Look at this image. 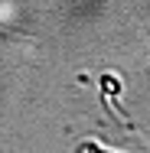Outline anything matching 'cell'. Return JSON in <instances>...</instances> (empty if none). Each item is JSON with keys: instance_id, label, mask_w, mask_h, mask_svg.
Masks as SVG:
<instances>
[{"instance_id": "obj_1", "label": "cell", "mask_w": 150, "mask_h": 153, "mask_svg": "<svg viewBox=\"0 0 150 153\" xmlns=\"http://www.w3.org/2000/svg\"><path fill=\"white\" fill-rule=\"evenodd\" d=\"M101 85H104V98L114 104V101H118V91H121L118 78H114V75H104V78H101Z\"/></svg>"}]
</instances>
